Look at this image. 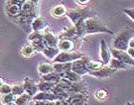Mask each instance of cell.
<instances>
[{
  "label": "cell",
  "instance_id": "cell-7",
  "mask_svg": "<svg viewBox=\"0 0 134 105\" xmlns=\"http://www.w3.org/2000/svg\"><path fill=\"white\" fill-rule=\"evenodd\" d=\"M88 61H90V59L83 56L81 59H77L76 61L72 62V71L80 75L88 74V71L86 68V62Z\"/></svg>",
  "mask_w": 134,
  "mask_h": 105
},
{
  "label": "cell",
  "instance_id": "cell-38",
  "mask_svg": "<svg viewBox=\"0 0 134 105\" xmlns=\"http://www.w3.org/2000/svg\"><path fill=\"white\" fill-rule=\"evenodd\" d=\"M128 47L134 48V38H131L129 40V43H128Z\"/></svg>",
  "mask_w": 134,
  "mask_h": 105
},
{
  "label": "cell",
  "instance_id": "cell-35",
  "mask_svg": "<svg viewBox=\"0 0 134 105\" xmlns=\"http://www.w3.org/2000/svg\"><path fill=\"white\" fill-rule=\"evenodd\" d=\"M25 0H8V2L7 3H11V4H16V5H21L23 4V2H24Z\"/></svg>",
  "mask_w": 134,
  "mask_h": 105
},
{
  "label": "cell",
  "instance_id": "cell-21",
  "mask_svg": "<svg viewBox=\"0 0 134 105\" xmlns=\"http://www.w3.org/2000/svg\"><path fill=\"white\" fill-rule=\"evenodd\" d=\"M42 80H46L49 81V82H53V83H58L60 79H61V75L60 73H58L56 72H52L50 73H47V74H44L41 77Z\"/></svg>",
  "mask_w": 134,
  "mask_h": 105
},
{
  "label": "cell",
  "instance_id": "cell-34",
  "mask_svg": "<svg viewBox=\"0 0 134 105\" xmlns=\"http://www.w3.org/2000/svg\"><path fill=\"white\" fill-rule=\"evenodd\" d=\"M122 11L129 17L130 19H132L134 21V8H124Z\"/></svg>",
  "mask_w": 134,
  "mask_h": 105
},
{
  "label": "cell",
  "instance_id": "cell-1",
  "mask_svg": "<svg viewBox=\"0 0 134 105\" xmlns=\"http://www.w3.org/2000/svg\"><path fill=\"white\" fill-rule=\"evenodd\" d=\"M88 8L85 9H70L67 10L66 15L70 18L72 23L77 29V37H86L85 31V19L88 17Z\"/></svg>",
  "mask_w": 134,
  "mask_h": 105
},
{
  "label": "cell",
  "instance_id": "cell-29",
  "mask_svg": "<svg viewBox=\"0 0 134 105\" xmlns=\"http://www.w3.org/2000/svg\"><path fill=\"white\" fill-rule=\"evenodd\" d=\"M15 99H16V95L13 94L12 92H10V93H7V94H3V95L1 96V98H0V102L2 103V104H12V103H14Z\"/></svg>",
  "mask_w": 134,
  "mask_h": 105
},
{
  "label": "cell",
  "instance_id": "cell-23",
  "mask_svg": "<svg viewBox=\"0 0 134 105\" xmlns=\"http://www.w3.org/2000/svg\"><path fill=\"white\" fill-rule=\"evenodd\" d=\"M32 100V96L29 95L28 93H23V94H20L16 97L14 103L17 105H25V104H29Z\"/></svg>",
  "mask_w": 134,
  "mask_h": 105
},
{
  "label": "cell",
  "instance_id": "cell-28",
  "mask_svg": "<svg viewBox=\"0 0 134 105\" xmlns=\"http://www.w3.org/2000/svg\"><path fill=\"white\" fill-rule=\"evenodd\" d=\"M104 65H103L102 62H96V61H91L90 60L88 62H86V68H87L88 72H93V71H97V69L101 68Z\"/></svg>",
  "mask_w": 134,
  "mask_h": 105
},
{
  "label": "cell",
  "instance_id": "cell-8",
  "mask_svg": "<svg viewBox=\"0 0 134 105\" xmlns=\"http://www.w3.org/2000/svg\"><path fill=\"white\" fill-rule=\"evenodd\" d=\"M110 52H111L112 57L118 59V60L122 61L125 63H127L130 67H134V59L132 57H130L126 51H122V50H117V49L112 48L110 49Z\"/></svg>",
  "mask_w": 134,
  "mask_h": 105
},
{
  "label": "cell",
  "instance_id": "cell-24",
  "mask_svg": "<svg viewBox=\"0 0 134 105\" xmlns=\"http://www.w3.org/2000/svg\"><path fill=\"white\" fill-rule=\"evenodd\" d=\"M38 89L39 91H45V92H51L53 90L54 86L56 85V83L53 82H49L46 80H41L38 84Z\"/></svg>",
  "mask_w": 134,
  "mask_h": 105
},
{
  "label": "cell",
  "instance_id": "cell-5",
  "mask_svg": "<svg viewBox=\"0 0 134 105\" xmlns=\"http://www.w3.org/2000/svg\"><path fill=\"white\" fill-rule=\"evenodd\" d=\"M28 40L29 42L31 43V45L34 47L35 51H38V52H42V50L46 46H48L47 42L44 39L42 32H35V31H33L28 36Z\"/></svg>",
  "mask_w": 134,
  "mask_h": 105
},
{
  "label": "cell",
  "instance_id": "cell-22",
  "mask_svg": "<svg viewBox=\"0 0 134 105\" xmlns=\"http://www.w3.org/2000/svg\"><path fill=\"white\" fill-rule=\"evenodd\" d=\"M52 72H54V67L53 65H51V63L42 62L38 66V72L40 75H44V74H47Z\"/></svg>",
  "mask_w": 134,
  "mask_h": 105
},
{
  "label": "cell",
  "instance_id": "cell-33",
  "mask_svg": "<svg viewBox=\"0 0 134 105\" xmlns=\"http://www.w3.org/2000/svg\"><path fill=\"white\" fill-rule=\"evenodd\" d=\"M11 88L12 86L7 84V83H3L2 85L0 86V94L3 95V94H7V93H10L11 92Z\"/></svg>",
  "mask_w": 134,
  "mask_h": 105
},
{
  "label": "cell",
  "instance_id": "cell-18",
  "mask_svg": "<svg viewBox=\"0 0 134 105\" xmlns=\"http://www.w3.org/2000/svg\"><path fill=\"white\" fill-rule=\"evenodd\" d=\"M107 66L115 69V71H117V69H127L130 67L127 63H125L122 61H120L118 59H115V57H111V60H110V62H108Z\"/></svg>",
  "mask_w": 134,
  "mask_h": 105
},
{
  "label": "cell",
  "instance_id": "cell-26",
  "mask_svg": "<svg viewBox=\"0 0 134 105\" xmlns=\"http://www.w3.org/2000/svg\"><path fill=\"white\" fill-rule=\"evenodd\" d=\"M61 77H64V78H67L70 81H72V82H77V81H81V75L76 73L75 72L72 71H70V72H67L65 73H62L60 74Z\"/></svg>",
  "mask_w": 134,
  "mask_h": 105
},
{
  "label": "cell",
  "instance_id": "cell-16",
  "mask_svg": "<svg viewBox=\"0 0 134 105\" xmlns=\"http://www.w3.org/2000/svg\"><path fill=\"white\" fill-rule=\"evenodd\" d=\"M54 72L60 74L72 71V62H54L53 63Z\"/></svg>",
  "mask_w": 134,
  "mask_h": 105
},
{
  "label": "cell",
  "instance_id": "cell-9",
  "mask_svg": "<svg viewBox=\"0 0 134 105\" xmlns=\"http://www.w3.org/2000/svg\"><path fill=\"white\" fill-rule=\"evenodd\" d=\"M115 69L109 67L108 66H103V67L97 69V71H93V72H90L88 74L91 77L98 78V79H104V78H108L111 77V75H113Z\"/></svg>",
  "mask_w": 134,
  "mask_h": 105
},
{
  "label": "cell",
  "instance_id": "cell-31",
  "mask_svg": "<svg viewBox=\"0 0 134 105\" xmlns=\"http://www.w3.org/2000/svg\"><path fill=\"white\" fill-rule=\"evenodd\" d=\"M11 92L13 94H15L16 96L20 95V94H23L25 92L24 86H23V84H14V85L12 86V88H11Z\"/></svg>",
  "mask_w": 134,
  "mask_h": 105
},
{
  "label": "cell",
  "instance_id": "cell-15",
  "mask_svg": "<svg viewBox=\"0 0 134 105\" xmlns=\"http://www.w3.org/2000/svg\"><path fill=\"white\" fill-rule=\"evenodd\" d=\"M31 27H32V30L35 31V32H43L47 28V22H46V20L44 19V18L37 16L32 21Z\"/></svg>",
  "mask_w": 134,
  "mask_h": 105
},
{
  "label": "cell",
  "instance_id": "cell-27",
  "mask_svg": "<svg viewBox=\"0 0 134 105\" xmlns=\"http://www.w3.org/2000/svg\"><path fill=\"white\" fill-rule=\"evenodd\" d=\"M66 12H67V8L64 5H56L51 10V14L55 17H62L64 15H66Z\"/></svg>",
  "mask_w": 134,
  "mask_h": 105
},
{
  "label": "cell",
  "instance_id": "cell-14",
  "mask_svg": "<svg viewBox=\"0 0 134 105\" xmlns=\"http://www.w3.org/2000/svg\"><path fill=\"white\" fill-rule=\"evenodd\" d=\"M23 86H24L25 92L28 93L29 95H31L32 97L39 91L37 83L32 79H30V78H25Z\"/></svg>",
  "mask_w": 134,
  "mask_h": 105
},
{
  "label": "cell",
  "instance_id": "cell-3",
  "mask_svg": "<svg viewBox=\"0 0 134 105\" xmlns=\"http://www.w3.org/2000/svg\"><path fill=\"white\" fill-rule=\"evenodd\" d=\"M85 31H86V36L97 33H106L110 35L113 34V31H111L106 26H104L99 20L92 17H87L85 19Z\"/></svg>",
  "mask_w": 134,
  "mask_h": 105
},
{
  "label": "cell",
  "instance_id": "cell-37",
  "mask_svg": "<svg viewBox=\"0 0 134 105\" xmlns=\"http://www.w3.org/2000/svg\"><path fill=\"white\" fill-rule=\"evenodd\" d=\"M80 5H86L91 2V0H76Z\"/></svg>",
  "mask_w": 134,
  "mask_h": 105
},
{
  "label": "cell",
  "instance_id": "cell-11",
  "mask_svg": "<svg viewBox=\"0 0 134 105\" xmlns=\"http://www.w3.org/2000/svg\"><path fill=\"white\" fill-rule=\"evenodd\" d=\"M100 57H101V62H103L104 66H107L108 62L111 60V52H110V49L108 48L107 44L104 40H101L100 41Z\"/></svg>",
  "mask_w": 134,
  "mask_h": 105
},
{
  "label": "cell",
  "instance_id": "cell-13",
  "mask_svg": "<svg viewBox=\"0 0 134 105\" xmlns=\"http://www.w3.org/2000/svg\"><path fill=\"white\" fill-rule=\"evenodd\" d=\"M57 47L61 52H71L75 48V43L69 38H62L59 39Z\"/></svg>",
  "mask_w": 134,
  "mask_h": 105
},
{
  "label": "cell",
  "instance_id": "cell-40",
  "mask_svg": "<svg viewBox=\"0 0 134 105\" xmlns=\"http://www.w3.org/2000/svg\"><path fill=\"white\" fill-rule=\"evenodd\" d=\"M36 1H38V0H36Z\"/></svg>",
  "mask_w": 134,
  "mask_h": 105
},
{
  "label": "cell",
  "instance_id": "cell-10",
  "mask_svg": "<svg viewBox=\"0 0 134 105\" xmlns=\"http://www.w3.org/2000/svg\"><path fill=\"white\" fill-rule=\"evenodd\" d=\"M86 100H87V95L85 94V92H76V93L70 94V97L67 100V103L72 105H80L86 103Z\"/></svg>",
  "mask_w": 134,
  "mask_h": 105
},
{
  "label": "cell",
  "instance_id": "cell-36",
  "mask_svg": "<svg viewBox=\"0 0 134 105\" xmlns=\"http://www.w3.org/2000/svg\"><path fill=\"white\" fill-rule=\"evenodd\" d=\"M126 52H128L130 57H132L134 59V48H131V47H128V49L126 50Z\"/></svg>",
  "mask_w": 134,
  "mask_h": 105
},
{
  "label": "cell",
  "instance_id": "cell-32",
  "mask_svg": "<svg viewBox=\"0 0 134 105\" xmlns=\"http://www.w3.org/2000/svg\"><path fill=\"white\" fill-rule=\"evenodd\" d=\"M94 96H96V99L98 100H102V99H105L106 96H107V92L104 89H98V90L96 91L94 93Z\"/></svg>",
  "mask_w": 134,
  "mask_h": 105
},
{
  "label": "cell",
  "instance_id": "cell-30",
  "mask_svg": "<svg viewBox=\"0 0 134 105\" xmlns=\"http://www.w3.org/2000/svg\"><path fill=\"white\" fill-rule=\"evenodd\" d=\"M35 49L34 47L30 44V45H25L22 47L21 49V54L26 57H32L34 54H35Z\"/></svg>",
  "mask_w": 134,
  "mask_h": 105
},
{
  "label": "cell",
  "instance_id": "cell-25",
  "mask_svg": "<svg viewBox=\"0 0 134 105\" xmlns=\"http://www.w3.org/2000/svg\"><path fill=\"white\" fill-rule=\"evenodd\" d=\"M74 37H77V29L75 26H72L71 28H68L64 30L62 33L59 35V39L62 38H74Z\"/></svg>",
  "mask_w": 134,
  "mask_h": 105
},
{
  "label": "cell",
  "instance_id": "cell-6",
  "mask_svg": "<svg viewBox=\"0 0 134 105\" xmlns=\"http://www.w3.org/2000/svg\"><path fill=\"white\" fill-rule=\"evenodd\" d=\"M85 56L83 54L79 52H61L53 60L54 62H72L77 59H81Z\"/></svg>",
  "mask_w": 134,
  "mask_h": 105
},
{
  "label": "cell",
  "instance_id": "cell-17",
  "mask_svg": "<svg viewBox=\"0 0 134 105\" xmlns=\"http://www.w3.org/2000/svg\"><path fill=\"white\" fill-rule=\"evenodd\" d=\"M59 49H58L57 46H46L45 48L42 50V52L45 57L49 59V60H52L53 61L54 59L56 57L58 54H59Z\"/></svg>",
  "mask_w": 134,
  "mask_h": 105
},
{
  "label": "cell",
  "instance_id": "cell-19",
  "mask_svg": "<svg viewBox=\"0 0 134 105\" xmlns=\"http://www.w3.org/2000/svg\"><path fill=\"white\" fill-rule=\"evenodd\" d=\"M43 37L48 44V46H57L58 42H59V37H57L53 32L46 30L43 33Z\"/></svg>",
  "mask_w": 134,
  "mask_h": 105
},
{
  "label": "cell",
  "instance_id": "cell-2",
  "mask_svg": "<svg viewBox=\"0 0 134 105\" xmlns=\"http://www.w3.org/2000/svg\"><path fill=\"white\" fill-rule=\"evenodd\" d=\"M39 7L36 0H25L21 5L20 21L24 23L32 22L38 16Z\"/></svg>",
  "mask_w": 134,
  "mask_h": 105
},
{
  "label": "cell",
  "instance_id": "cell-39",
  "mask_svg": "<svg viewBox=\"0 0 134 105\" xmlns=\"http://www.w3.org/2000/svg\"><path fill=\"white\" fill-rule=\"evenodd\" d=\"M3 83H4V81H3V79H2V78H0V86L2 85Z\"/></svg>",
  "mask_w": 134,
  "mask_h": 105
},
{
  "label": "cell",
  "instance_id": "cell-4",
  "mask_svg": "<svg viewBox=\"0 0 134 105\" xmlns=\"http://www.w3.org/2000/svg\"><path fill=\"white\" fill-rule=\"evenodd\" d=\"M132 38V31L130 29H126L122 33H120L113 41V48L117 50L126 51L128 49L129 40Z\"/></svg>",
  "mask_w": 134,
  "mask_h": 105
},
{
  "label": "cell",
  "instance_id": "cell-20",
  "mask_svg": "<svg viewBox=\"0 0 134 105\" xmlns=\"http://www.w3.org/2000/svg\"><path fill=\"white\" fill-rule=\"evenodd\" d=\"M5 10H6V13L9 15V16H11V17H16V16H19L20 15L21 6L20 5L7 3Z\"/></svg>",
  "mask_w": 134,
  "mask_h": 105
},
{
  "label": "cell",
  "instance_id": "cell-12",
  "mask_svg": "<svg viewBox=\"0 0 134 105\" xmlns=\"http://www.w3.org/2000/svg\"><path fill=\"white\" fill-rule=\"evenodd\" d=\"M32 100L35 101H42V100H46V101H53L55 102L56 100H58L57 96L54 94L53 92H45V91H40V92H37L35 95L32 97Z\"/></svg>",
  "mask_w": 134,
  "mask_h": 105
}]
</instances>
